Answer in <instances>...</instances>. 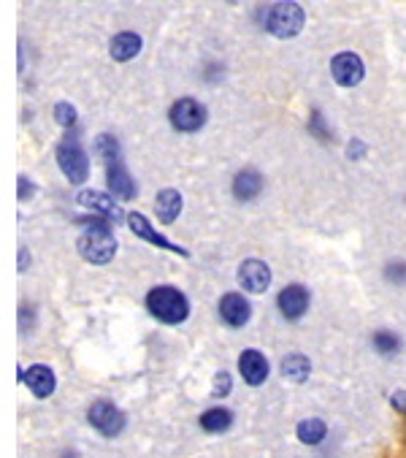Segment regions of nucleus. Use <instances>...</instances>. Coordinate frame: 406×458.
Masks as SVG:
<instances>
[{"instance_id": "obj_13", "label": "nucleus", "mask_w": 406, "mask_h": 458, "mask_svg": "<svg viewBox=\"0 0 406 458\" xmlns=\"http://www.w3.org/2000/svg\"><path fill=\"white\" fill-rule=\"evenodd\" d=\"M76 201H79L81 207H87L89 212H100L106 220H114V223H120V220L125 217L123 209H120V204H117L112 196L100 193V191H81Z\"/></svg>"}, {"instance_id": "obj_19", "label": "nucleus", "mask_w": 406, "mask_h": 458, "mask_svg": "<svg viewBox=\"0 0 406 458\" xmlns=\"http://www.w3.org/2000/svg\"><path fill=\"white\" fill-rule=\"evenodd\" d=\"M282 375H284V380H292V383H307L312 375V363L307 355L292 352L282 360Z\"/></svg>"}, {"instance_id": "obj_8", "label": "nucleus", "mask_w": 406, "mask_h": 458, "mask_svg": "<svg viewBox=\"0 0 406 458\" xmlns=\"http://www.w3.org/2000/svg\"><path fill=\"white\" fill-rule=\"evenodd\" d=\"M331 73L336 79V84L342 87H355L363 81L366 76V68H363V60L355 55V52H342L331 60Z\"/></svg>"}, {"instance_id": "obj_11", "label": "nucleus", "mask_w": 406, "mask_h": 458, "mask_svg": "<svg viewBox=\"0 0 406 458\" xmlns=\"http://www.w3.org/2000/svg\"><path fill=\"white\" fill-rule=\"evenodd\" d=\"M276 304H279V312L287 320H298V318L307 315V310H309V291L303 288V285H287L279 293Z\"/></svg>"}, {"instance_id": "obj_23", "label": "nucleus", "mask_w": 406, "mask_h": 458, "mask_svg": "<svg viewBox=\"0 0 406 458\" xmlns=\"http://www.w3.org/2000/svg\"><path fill=\"white\" fill-rule=\"evenodd\" d=\"M55 120H57L63 128H71V125L76 123V109H73L71 104H65V101H63V104H57V106H55Z\"/></svg>"}, {"instance_id": "obj_9", "label": "nucleus", "mask_w": 406, "mask_h": 458, "mask_svg": "<svg viewBox=\"0 0 406 458\" xmlns=\"http://www.w3.org/2000/svg\"><path fill=\"white\" fill-rule=\"evenodd\" d=\"M239 285L250 293H263L268 291L271 285V268L258 260V258H250L239 266Z\"/></svg>"}, {"instance_id": "obj_20", "label": "nucleus", "mask_w": 406, "mask_h": 458, "mask_svg": "<svg viewBox=\"0 0 406 458\" xmlns=\"http://www.w3.org/2000/svg\"><path fill=\"white\" fill-rule=\"evenodd\" d=\"M231 423H233V412L225 407H212L200 415V428L209 431V434H223L231 428Z\"/></svg>"}, {"instance_id": "obj_24", "label": "nucleus", "mask_w": 406, "mask_h": 458, "mask_svg": "<svg viewBox=\"0 0 406 458\" xmlns=\"http://www.w3.org/2000/svg\"><path fill=\"white\" fill-rule=\"evenodd\" d=\"M231 375L228 372H217L215 375V388H212V396H228L231 394Z\"/></svg>"}, {"instance_id": "obj_14", "label": "nucleus", "mask_w": 406, "mask_h": 458, "mask_svg": "<svg viewBox=\"0 0 406 458\" xmlns=\"http://www.w3.org/2000/svg\"><path fill=\"white\" fill-rule=\"evenodd\" d=\"M128 225H131V231H133L136 236L147 239V242H149V244H155V247H163V250H171V252H179V255H190L184 247H179V244H171L165 236H160V233L152 228V223H149L144 215H139V212L128 215Z\"/></svg>"}, {"instance_id": "obj_2", "label": "nucleus", "mask_w": 406, "mask_h": 458, "mask_svg": "<svg viewBox=\"0 0 406 458\" xmlns=\"http://www.w3.org/2000/svg\"><path fill=\"white\" fill-rule=\"evenodd\" d=\"M79 225H89L81 236H79V255L89 263H97L104 266L109 260H114L117 255V239L112 236V228L109 223H104L100 217L95 220H76Z\"/></svg>"}, {"instance_id": "obj_7", "label": "nucleus", "mask_w": 406, "mask_h": 458, "mask_svg": "<svg viewBox=\"0 0 406 458\" xmlns=\"http://www.w3.org/2000/svg\"><path fill=\"white\" fill-rule=\"evenodd\" d=\"M87 420L95 431H100L104 437H117L125 428V415L120 407H114L112 402H95L87 410Z\"/></svg>"}, {"instance_id": "obj_21", "label": "nucleus", "mask_w": 406, "mask_h": 458, "mask_svg": "<svg viewBox=\"0 0 406 458\" xmlns=\"http://www.w3.org/2000/svg\"><path fill=\"white\" fill-rule=\"evenodd\" d=\"M295 434H298V439L303 445H320L326 439V434H328V426L320 418H307V420L298 423Z\"/></svg>"}, {"instance_id": "obj_1", "label": "nucleus", "mask_w": 406, "mask_h": 458, "mask_svg": "<svg viewBox=\"0 0 406 458\" xmlns=\"http://www.w3.org/2000/svg\"><path fill=\"white\" fill-rule=\"evenodd\" d=\"M95 149H97L100 155H104V160H106V176H109V188H112V193H114L117 199H123V201L136 199L139 188H136L133 176L128 174V168H125V163H123L117 139L109 136V133H100L97 141H95Z\"/></svg>"}, {"instance_id": "obj_3", "label": "nucleus", "mask_w": 406, "mask_h": 458, "mask_svg": "<svg viewBox=\"0 0 406 458\" xmlns=\"http://www.w3.org/2000/svg\"><path fill=\"white\" fill-rule=\"evenodd\" d=\"M147 310L168 326H179L187 320L190 315V301L182 291H176L173 285H157L147 293Z\"/></svg>"}, {"instance_id": "obj_15", "label": "nucleus", "mask_w": 406, "mask_h": 458, "mask_svg": "<svg viewBox=\"0 0 406 458\" xmlns=\"http://www.w3.org/2000/svg\"><path fill=\"white\" fill-rule=\"evenodd\" d=\"M25 383H28V388H30V394L36 399H49L55 394V386H57L55 372L49 369V366H44V363L30 366L28 375H25Z\"/></svg>"}, {"instance_id": "obj_10", "label": "nucleus", "mask_w": 406, "mask_h": 458, "mask_svg": "<svg viewBox=\"0 0 406 458\" xmlns=\"http://www.w3.org/2000/svg\"><path fill=\"white\" fill-rule=\"evenodd\" d=\"M220 318L231 328H244L252 318V307L241 293H225L220 299Z\"/></svg>"}, {"instance_id": "obj_6", "label": "nucleus", "mask_w": 406, "mask_h": 458, "mask_svg": "<svg viewBox=\"0 0 406 458\" xmlns=\"http://www.w3.org/2000/svg\"><path fill=\"white\" fill-rule=\"evenodd\" d=\"M171 125L179 131V133H195L207 125V106L198 104L195 98H179L173 106H171Z\"/></svg>"}, {"instance_id": "obj_5", "label": "nucleus", "mask_w": 406, "mask_h": 458, "mask_svg": "<svg viewBox=\"0 0 406 458\" xmlns=\"http://www.w3.org/2000/svg\"><path fill=\"white\" fill-rule=\"evenodd\" d=\"M57 163H60V171L68 176V182H73V185H81V182L89 176L87 152L81 149V144L76 139H65L57 144Z\"/></svg>"}, {"instance_id": "obj_18", "label": "nucleus", "mask_w": 406, "mask_h": 458, "mask_svg": "<svg viewBox=\"0 0 406 458\" xmlns=\"http://www.w3.org/2000/svg\"><path fill=\"white\" fill-rule=\"evenodd\" d=\"M260 191H263V176L258 171L247 168V171L236 174V179H233V196L239 201H252L255 196H260Z\"/></svg>"}, {"instance_id": "obj_12", "label": "nucleus", "mask_w": 406, "mask_h": 458, "mask_svg": "<svg viewBox=\"0 0 406 458\" xmlns=\"http://www.w3.org/2000/svg\"><path fill=\"white\" fill-rule=\"evenodd\" d=\"M239 372L247 386H263L268 377V360L260 350H244L239 358Z\"/></svg>"}, {"instance_id": "obj_22", "label": "nucleus", "mask_w": 406, "mask_h": 458, "mask_svg": "<svg viewBox=\"0 0 406 458\" xmlns=\"http://www.w3.org/2000/svg\"><path fill=\"white\" fill-rule=\"evenodd\" d=\"M371 342H374V350L382 352V355H393L401 347V339L395 334H390V331H376Z\"/></svg>"}, {"instance_id": "obj_16", "label": "nucleus", "mask_w": 406, "mask_h": 458, "mask_svg": "<svg viewBox=\"0 0 406 458\" xmlns=\"http://www.w3.org/2000/svg\"><path fill=\"white\" fill-rule=\"evenodd\" d=\"M109 52H112V57L117 63H128V60H133L141 52V36L139 33H131V30L117 33L112 38V44H109Z\"/></svg>"}, {"instance_id": "obj_25", "label": "nucleus", "mask_w": 406, "mask_h": 458, "mask_svg": "<svg viewBox=\"0 0 406 458\" xmlns=\"http://www.w3.org/2000/svg\"><path fill=\"white\" fill-rule=\"evenodd\" d=\"M390 402H393V407H395L398 412H403V415H406V391H395Z\"/></svg>"}, {"instance_id": "obj_4", "label": "nucleus", "mask_w": 406, "mask_h": 458, "mask_svg": "<svg viewBox=\"0 0 406 458\" xmlns=\"http://www.w3.org/2000/svg\"><path fill=\"white\" fill-rule=\"evenodd\" d=\"M303 20H307V14H303V9L298 4H274L266 9V30L276 38H292L300 33L303 28Z\"/></svg>"}, {"instance_id": "obj_17", "label": "nucleus", "mask_w": 406, "mask_h": 458, "mask_svg": "<svg viewBox=\"0 0 406 458\" xmlns=\"http://www.w3.org/2000/svg\"><path fill=\"white\" fill-rule=\"evenodd\" d=\"M182 193L179 191H160L157 199H155V212H157V220L171 225L179 215H182Z\"/></svg>"}]
</instances>
